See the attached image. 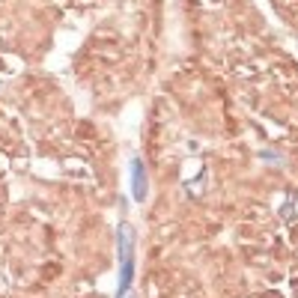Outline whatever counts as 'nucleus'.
Wrapping results in <instances>:
<instances>
[{
  "instance_id": "1",
  "label": "nucleus",
  "mask_w": 298,
  "mask_h": 298,
  "mask_svg": "<svg viewBox=\"0 0 298 298\" xmlns=\"http://www.w3.org/2000/svg\"><path fill=\"white\" fill-rule=\"evenodd\" d=\"M134 248H137V232H134V227L129 221H123L116 227V254H120V286H116V298H126L132 292Z\"/></svg>"
},
{
  "instance_id": "2",
  "label": "nucleus",
  "mask_w": 298,
  "mask_h": 298,
  "mask_svg": "<svg viewBox=\"0 0 298 298\" xmlns=\"http://www.w3.org/2000/svg\"><path fill=\"white\" fill-rule=\"evenodd\" d=\"M132 194L137 203H143L146 194H149V182H146V164H143V158L140 155H134L132 158Z\"/></svg>"
},
{
  "instance_id": "3",
  "label": "nucleus",
  "mask_w": 298,
  "mask_h": 298,
  "mask_svg": "<svg viewBox=\"0 0 298 298\" xmlns=\"http://www.w3.org/2000/svg\"><path fill=\"white\" fill-rule=\"evenodd\" d=\"M260 158H265V161H283L277 152H268V149H263V152H260Z\"/></svg>"
}]
</instances>
